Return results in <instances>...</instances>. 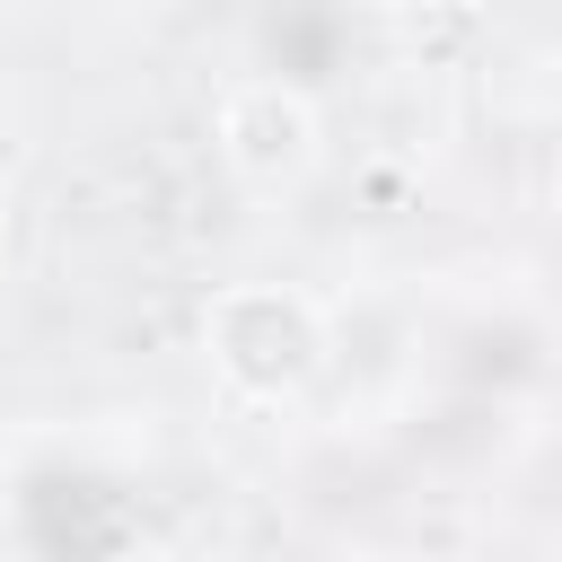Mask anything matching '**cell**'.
<instances>
[{
  "label": "cell",
  "instance_id": "obj_1",
  "mask_svg": "<svg viewBox=\"0 0 562 562\" xmlns=\"http://www.w3.org/2000/svg\"><path fill=\"white\" fill-rule=\"evenodd\" d=\"M202 334H211V360H220V378L228 386H246V395H290L307 369H316V316L299 307V299H281V290H228L211 316H202Z\"/></svg>",
  "mask_w": 562,
  "mask_h": 562
},
{
  "label": "cell",
  "instance_id": "obj_2",
  "mask_svg": "<svg viewBox=\"0 0 562 562\" xmlns=\"http://www.w3.org/2000/svg\"><path fill=\"white\" fill-rule=\"evenodd\" d=\"M316 140H325V123H316L307 88H290V79H237L220 97V158L246 184H299L316 167Z\"/></svg>",
  "mask_w": 562,
  "mask_h": 562
},
{
  "label": "cell",
  "instance_id": "obj_3",
  "mask_svg": "<svg viewBox=\"0 0 562 562\" xmlns=\"http://www.w3.org/2000/svg\"><path fill=\"white\" fill-rule=\"evenodd\" d=\"M360 562H395V553H360Z\"/></svg>",
  "mask_w": 562,
  "mask_h": 562
}]
</instances>
